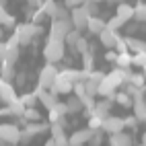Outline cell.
I'll return each instance as SVG.
<instances>
[{"label":"cell","mask_w":146,"mask_h":146,"mask_svg":"<svg viewBox=\"0 0 146 146\" xmlns=\"http://www.w3.org/2000/svg\"><path fill=\"white\" fill-rule=\"evenodd\" d=\"M23 138V132L15 123H2L0 125V142L4 144H19Z\"/></svg>","instance_id":"cell-3"},{"label":"cell","mask_w":146,"mask_h":146,"mask_svg":"<svg viewBox=\"0 0 146 146\" xmlns=\"http://www.w3.org/2000/svg\"><path fill=\"white\" fill-rule=\"evenodd\" d=\"M123 39H125V45H128L130 52H134V54H146V41L132 39V37H123Z\"/></svg>","instance_id":"cell-18"},{"label":"cell","mask_w":146,"mask_h":146,"mask_svg":"<svg viewBox=\"0 0 146 146\" xmlns=\"http://www.w3.org/2000/svg\"><path fill=\"white\" fill-rule=\"evenodd\" d=\"M103 78H105V72H101V70H91V72H89V80H93V82H97V84H101Z\"/></svg>","instance_id":"cell-37"},{"label":"cell","mask_w":146,"mask_h":146,"mask_svg":"<svg viewBox=\"0 0 146 146\" xmlns=\"http://www.w3.org/2000/svg\"><path fill=\"white\" fill-rule=\"evenodd\" d=\"M0 76L2 78L0 80H4V82H11L15 76H17V70H15V66L11 64H0Z\"/></svg>","instance_id":"cell-20"},{"label":"cell","mask_w":146,"mask_h":146,"mask_svg":"<svg viewBox=\"0 0 146 146\" xmlns=\"http://www.w3.org/2000/svg\"><path fill=\"white\" fill-rule=\"evenodd\" d=\"M41 13L45 15V17H52L54 19V15H56V11H58V2H54V0H45V2H41Z\"/></svg>","instance_id":"cell-25"},{"label":"cell","mask_w":146,"mask_h":146,"mask_svg":"<svg viewBox=\"0 0 146 146\" xmlns=\"http://www.w3.org/2000/svg\"><path fill=\"white\" fill-rule=\"evenodd\" d=\"M0 25H4V27H17V21H15V17H11L6 13V8H4V4L0 2Z\"/></svg>","instance_id":"cell-23"},{"label":"cell","mask_w":146,"mask_h":146,"mask_svg":"<svg viewBox=\"0 0 146 146\" xmlns=\"http://www.w3.org/2000/svg\"><path fill=\"white\" fill-rule=\"evenodd\" d=\"M19 101H21L27 109L29 107H35V101H37V97L33 95V93H29V95H23V97H19Z\"/></svg>","instance_id":"cell-34"},{"label":"cell","mask_w":146,"mask_h":146,"mask_svg":"<svg viewBox=\"0 0 146 146\" xmlns=\"http://www.w3.org/2000/svg\"><path fill=\"white\" fill-rule=\"evenodd\" d=\"M72 89H74V84L68 82L66 78H62L60 72H58V78H56L54 86L50 89V93H52V95H68V93H72Z\"/></svg>","instance_id":"cell-12"},{"label":"cell","mask_w":146,"mask_h":146,"mask_svg":"<svg viewBox=\"0 0 146 146\" xmlns=\"http://www.w3.org/2000/svg\"><path fill=\"white\" fill-rule=\"evenodd\" d=\"M144 82H146L144 74H132V76H130V84L136 86V89H142V84H144Z\"/></svg>","instance_id":"cell-36"},{"label":"cell","mask_w":146,"mask_h":146,"mask_svg":"<svg viewBox=\"0 0 146 146\" xmlns=\"http://www.w3.org/2000/svg\"><path fill=\"white\" fill-rule=\"evenodd\" d=\"M82 8H84V11L89 13L91 17H95L97 8H99V2H93V0H84V2H82Z\"/></svg>","instance_id":"cell-35"},{"label":"cell","mask_w":146,"mask_h":146,"mask_svg":"<svg viewBox=\"0 0 146 146\" xmlns=\"http://www.w3.org/2000/svg\"><path fill=\"white\" fill-rule=\"evenodd\" d=\"M64 56H66V45H64V41H52V39L45 41V45H43V58H45L47 64L54 66L56 62H62Z\"/></svg>","instance_id":"cell-2"},{"label":"cell","mask_w":146,"mask_h":146,"mask_svg":"<svg viewBox=\"0 0 146 146\" xmlns=\"http://www.w3.org/2000/svg\"><path fill=\"white\" fill-rule=\"evenodd\" d=\"M56 78H58V70H56V66L45 64L41 70H39V84H37V86H41V89L50 91L52 86H54V82H56Z\"/></svg>","instance_id":"cell-6"},{"label":"cell","mask_w":146,"mask_h":146,"mask_svg":"<svg viewBox=\"0 0 146 146\" xmlns=\"http://www.w3.org/2000/svg\"><path fill=\"white\" fill-rule=\"evenodd\" d=\"M72 52H76V54H86V52H91L89 50V39H84V37H80V39L78 41H76V45H74V50Z\"/></svg>","instance_id":"cell-30"},{"label":"cell","mask_w":146,"mask_h":146,"mask_svg":"<svg viewBox=\"0 0 146 146\" xmlns=\"http://www.w3.org/2000/svg\"><path fill=\"white\" fill-rule=\"evenodd\" d=\"M142 74H144V78H146V68H144V70H142Z\"/></svg>","instance_id":"cell-44"},{"label":"cell","mask_w":146,"mask_h":146,"mask_svg":"<svg viewBox=\"0 0 146 146\" xmlns=\"http://www.w3.org/2000/svg\"><path fill=\"white\" fill-rule=\"evenodd\" d=\"M142 144H144V146H146V132H144V134H142Z\"/></svg>","instance_id":"cell-43"},{"label":"cell","mask_w":146,"mask_h":146,"mask_svg":"<svg viewBox=\"0 0 146 146\" xmlns=\"http://www.w3.org/2000/svg\"><path fill=\"white\" fill-rule=\"evenodd\" d=\"M140 146H144V144H140Z\"/></svg>","instance_id":"cell-45"},{"label":"cell","mask_w":146,"mask_h":146,"mask_svg":"<svg viewBox=\"0 0 146 146\" xmlns=\"http://www.w3.org/2000/svg\"><path fill=\"white\" fill-rule=\"evenodd\" d=\"M103 130H97V132H93V136H91V142H89V146H103Z\"/></svg>","instance_id":"cell-32"},{"label":"cell","mask_w":146,"mask_h":146,"mask_svg":"<svg viewBox=\"0 0 146 146\" xmlns=\"http://www.w3.org/2000/svg\"><path fill=\"white\" fill-rule=\"evenodd\" d=\"M111 101H117V103L123 105V107H132V103H134V101H132V97L125 93V91H123V93H115V95L111 97Z\"/></svg>","instance_id":"cell-26"},{"label":"cell","mask_w":146,"mask_h":146,"mask_svg":"<svg viewBox=\"0 0 146 146\" xmlns=\"http://www.w3.org/2000/svg\"><path fill=\"white\" fill-rule=\"evenodd\" d=\"M23 119H25V123H37V121H41V113L35 107H29V109H25Z\"/></svg>","instance_id":"cell-24"},{"label":"cell","mask_w":146,"mask_h":146,"mask_svg":"<svg viewBox=\"0 0 146 146\" xmlns=\"http://www.w3.org/2000/svg\"><path fill=\"white\" fill-rule=\"evenodd\" d=\"M72 31L70 21H52L50 25V39L52 41H64L66 35Z\"/></svg>","instance_id":"cell-4"},{"label":"cell","mask_w":146,"mask_h":146,"mask_svg":"<svg viewBox=\"0 0 146 146\" xmlns=\"http://www.w3.org/2000/svg\"><path fill=\"white\" fill-rule=\"evenodd\" d=\"M107 142H109L107 146H134L132 136H130V134H125V132H119V134L109 136V140H107Z\"/></svg>","instance_id":"cell-14"},{"label":"cell","mask_w":146,"mask_h":146,"mask_svg":"<svg viewBox=\"0 0 146 146\" xmlns=\"http://www.w3.org/2000/svg\"><path fill=\"white\" fill-rule=\"evenodd\" d=\"M105 27H107V21H103V19H99V17H91L89 19V25H86V29H89L93 35H99Z\"/></svg>","instance_id":"cell-19"},{"label":"cell","mask_w":146,"mask_h":146,"mask_svg":"<svg viewBox=\"0 0 146 146\" xmlns=\"http://www.w3.org/2000/svg\"><path fill=\"white\" fill-rule=\"evenodd\" d=\"M123 128H138V119L134 117V115H130V117H123Z\"/></svg>","instance_id":"cell-38"},{"label":"cell","mask_w":146,"mask_h":146,"mask_svg":"<svg viewBox=\"0 0 146 146\" xmlns=\"http://www.w3.org/2000/svg\"><path fill=\"white\" fill-rule=\"evenodd\" d=\"M132 66H140L144 70L146 68V54H132Z\"/></svg>","instance_id":"cell-33"},{"label":"cell","mask_w":146,"mask_h":146,"mask_svg":"<svg viewBox=\"0 0 146 146\" xmlns=\"http://www.w3.org/2000/svg\"><path fill=\"white\" fill-rule=\"evenodd\" d=\"M78 39H80V33L72 29V31L66 35V39H64V45L68 43V45H70V50H74V45H76V41H78Z\"/></svg>","instance_id":"cell-31"},{"label":"cell","mask_w":146,"mask_h":146,"mask_svg":"<svg viewBox=\"0 0 146 146\" xmlns=\"http://www.w3.org/2000/svg\"><path fill=\"white\" fill-rule=\"evenodd\" d=\"M117 39H119V35L115 31H111V29H107V27L99 33V41H101L103 47H115V41Z\"/></svg>","instance_id":"cell-15"},{"label":"cell","mask_w":146,"mask_h":146,"mask_svg":"<svg viewBox=\"0 0 146 146\" xmlns=\"http://www.w3.org/2000/svg\"><path fill=\"white\" fill-rule=\"evenodd\" d=\"M15 80H17V84H19V86H23V84H25V80H27V76H25V72H17V76H15Z\"/></svg>","instance_id":"cell-40"},{"label":"cell","mask_w":146,"mask_h":146,"mask_svg":"<svg viewBox=\"0 0 146 146\" xmlns=\"http://www.w3.org/2000/svg\"><path fill=\"white\" fill-rule=\"evenodd\" d=\"M82 109V103L76 99L74 95L68 97V101H66V115H72V113H78Z\"/></svg>","instance_id":"cell-21"},{"label":"cell","mask_w":146,"mask_h":146,"mask_svg":"<svg viewBox=\"0 0 146 146\" xmlns=\"http://www.w3.org/2000/svg\"><path fill=\"white\" fill-rule=\"evenodd\" d=\"M115 17H117L121 23H128L130 19H134V6L128 4V2H119V4H117V13H115Z\"/></svg>","instance_id":"cell-16"},{"label":"cell","mask_w":146,"mask_h":146,"mask_svg":"<svg viewBox=\"0 0 146 146\" xmlns=\"http://www.w3.org/2000/svg\"><path fill=\"white\" fill-rule=\"evenodd\" d=\"M43 146H58V144H56V142L50 138V140H45V144H43Z\"/></svg>","instance_id":"cell-42"},{"label":"cell","mask_w":146,"mask_h":146,"mask_svg":"<svg viewBox=\"0 0 146 146\" xmlns=\"http://www.w3.org/2000/svg\"><path fill=\"white\" fill-rule=\"evenodd\" d=\"M111 105H113L111 99H103V101H99V103H95V109L91 111V115H95V117H99V119H105L107 115H109Z\"/></svg>","instance_id":"cell-13"},{"label":"cell","mask_w":146,"mask_h":146,"mask_svg":"<svg viewBox=\"0 0 146 146\" xmlns=\"http://www.w3.org/2000/svg\"><path fill=\"white\" fill-rule=\"evenodd\" d=\"M47 130H50V123H41V121H37V123H27L21 142H27L29 138H33V136H37V134H43V132H47Z\"/></svg>","instance_id":"cell-11"},{"label":"cell","mask_w":146,"mask_h":146,"mask_svg":"<svg viewBox=\"0 0 146 146\" xmlns=\"http://www.w3.org/2000/svg\"><path fill=\"white\" fill-rule=\"evenodd\" d=\"M33 95L37 97V101H39L43 107H45V109L47 111H50V109H54V105L58 103V99H56V95H52L50 91H45V89H41V86H37V89L33 91Z\"/></svg>","instance_id":"cell-9"},{"label":"cell","mask_w":146,"mask_h":146,"mask_svg":"<svg viewBox=\"0 0 146 146\" xmlns=\"http://www.w3.org/2000/svg\"><path fill=\"white\" fill-rule=\"evenodd\" d=\"M132 107H134V117L138 121H146V99H144V97L134 99Z\"/></svg>","instance_id":"cell-17"},{"label":"cell","mask_w":146,"mask_h":146,"mask_svg":"<svg viewBox=\"0 0 146 146\" xmlns=\"http://www.w3.org/2000/svg\"><path fill=\"white\" fill-rule=\"evenodd\" d=\"M82 86H84V93L89 95V97H97V95H99V84H97V82H93V80L86 78L82 82Z\"/></svg>","instance_id":"cell-27"},{"label":"cell","mask_w":146,"mask_h":146,"mask_svg":"<svg viewBox=\"0 0 146 146\" xmlns=\"http://www.w3.org/2000/svg\"><path fill=\"white\" fill-rule=\"evenodd\" d=\"M43 29L39 25H33V23H19L15 29H13V37L8 41H13L17 45H27L31 43L37 35H41Z\"/></svg>","instance_id":"cell-1"},{"label":"cell","mask_w":146,"mask_h":146,"mask_svg":"<svg viewBox=\"0 0 146 146\" xmlns=\"http://www.w3.org/2000/svg\"><path fill=\"white\" fill-rule=\"evenodd\" d=\"M19 99L17 97V91H15V86L11 82H4V80H0V101H2L4 105H11Z\"/></svg>","instance_id":"cell-10"},{"label":"cell","mask_w":146,"mask_h":146,"mask_svg":"<svg viewBox=\"0 0 146 146\" xmlns=\"http://www.w3.org/2000/svg\"><path fill=\"white\" fill-rule=\"evenodd\" d=\"M64 8H70V11H74V8H78L82 2H78V0H66V2H62Z\"/></svg>","instance_id":"cell-39"},{"label":"cell","mask_w":146,"mask_h":146,"mask_svg":"<svg viewBox=\"0 0 146 146\" xmlns=\"http://www.w3.org/2000/svg\"><path fill=\"white\" fill-rule=\"evenodd\" d=\"M89 19H91V15L82 8V4L78 6V8H74V11H70V23H72V29L74 31H84L86 29V25H89Z\"/></svg>","instance_id":"cell-5"},{"label":"cell","mask_w":146,"mask_h":146,"mask_svg":"<svg viewBox=\"0 0 146 146\" xmlns=\"http://www.w3.org/2000/svg\"><path fill=\"white\" fill-rule=\"evenodd\" d=\"M115 58H117V54H113V52H109L105 56V60H109V62H115Z\"/></svg>","instance_id":"cell-41"},{"label":"cell","mask_w":146,"mask_h":146,"mask_svg":"<svg viewBox=\"0 0 146 146\" xmlns=\"http://www.w3.org/2000/svg\"><path fill=\"white\" fill-rule=\"evenodd\" d=\"M93 64H95V56H93V52H86V54H82V70L84 72H91L93 70Z\"/></svg>","instance_id":"cell-29"},{"label":"cell","mask_w":146,"mask_h":146,"mask_svg":"<svg viewBox=\"0 0 146 146\" xmlns=\"http://www.w3.org/2000/svg\"><path fill=\"white\" fill-rule=\"evenodd\" d=\"M134 19L146 23V2H138V4L134 6Z\"/></svg>","instance_id":"cell-28"},{"label":"cell","mask_w":146,"mask_h":146,"mask_svg":"<svg viewBox=\"0 0 146 146\" xmlns=\"http://www.w3.org/2000/svg\"><path fill=\"white\" fill-rule=\"evenodd\" d=\"M101 130H103V132H107L109 136L123 132V117H117V115H107V117L103 119Z\"/></svg>","instance_id":"cell-8"},{"label":"cell","mask_w":146,"mask_h":146,"mask_svg":"<svg viewBox=\"0 0 146 146\" xmlns=\"http://www.w3.org/2000/svg\"><path fill=\"white\" fill-rule=\"evenodd\" d=\"M115 66L121 68V70H128V68L132 66V54H130V52L117 54V58H115Z\"/></svg>","instance_id":"cell-22"},{"label":"cell","mask_w":146,"mask_h":146,"mask_svg":"<svg viewBox=\"0 0 146 146\" xmlns=\"http://www.w3.org/2000/svg\"><path fill=\"white\" fill-rule=\"evenodd\" d=\"M91 136H93V130H89V128L76 130L68 136V146H89Z\"/></svg>","instance_id":"cell-7"}]
</instances>
